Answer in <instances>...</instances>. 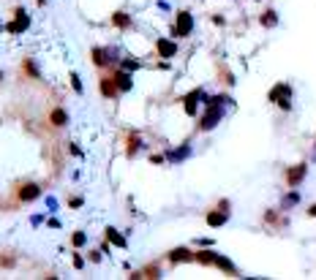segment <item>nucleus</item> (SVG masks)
Returning <instances> with one entry per match:
<instances>
[{"mask_svg":"<svg viewBox=\"0 0 316 280\" xmlns=\"http://www.w3.org/2000/svg\"><path fill=\"white\" fill-rule=\"evenodd\" d=\"M14 198H17V204H33L35 198H41V185H38V182H22V185H17Z\"/></svg>","mask_w":316,"mask_h":280,"instance_id":"obj_1","label":"nucleus"},{"mask_svg":"<svg viewBox=\"0 0 316 280\" xmlns=\"http://www.w3.org/2000/svg\"><path fill=\"white\" fill-rule=\"evenodd\" d=\"M191 30H193L191 11H177L175 14V25H172V35L175 38H186V35H191Z\"/></svg>","mask_w":316,"mask_h":280,"instance_id":"obj_2","label":"nucleus"},{"mask_svg":"<svg viewBox=\"0 0 316 280\" xmlns=\"http://www.w3.org/2000/svg\"><path fill=\"white\" fill-rule=\"evenodd\" d=\"M270 101L289 112L292 109V87H289V84H275V87L270 90Z\"/></svg>","mask_w":316,"mask_h":280,"instance_id":"obj_3","label":"nucleus"},{"mask_svg":"<svg viewBox=\"0 0 316 280\" xmlns=\"http://www.w3.org/2000/svg\"><path fill=\"white\" fill-rule=\"evenodd\" d=\"M202 98H207L202 87H196L193 93L183 96V109H186V115H188V117H196V115H199V101H202Z\"/></svg>","mask_w":316,"mask_h":280,"instance_id":"obj_4","label":"nucleus"},{"mask_svg":"<svg viewBox=\"0 0 316 280\" xmlns=\"http://www.w3.org/2000/svg\"><path fill=\"white\" fill-rule=\"evenodd\" d=\"M30 28V16H28V11H25V8H14V19L8 22V33H25V30Z\"/></svg>","mask_w":316,"mask_h":280,"instance_id":"obj_5","label":"nucleus"},{"mask_svg":"<svg viewBox=\"0 0 316 280\" xmlns=\"http://www.w3.org/2000/svg\"><path fill=\"white\" fill-rule=\"evenodd\" d=\"M305 174H308V166H305V164L292 166V169L286 171V185H289V188H297V185L305 180Z\"/></svg>","mask_w":316,"mask_h":280,"instance_id":"obj_6","label":"nucleus"},{"mask_svg":"<svg viewBox=\"0 0 316 280\" xmlns=\"http://www.w3.org/2000/svg\"><path fill=\"white\" fill-rule=\"evenodd\" d=\"M112 79H115V84H117V90H120V93H131V87H134L131 71H125V68L115 71V74H112Z\"/></svg>","mask_w":316,"mask_h":280,"instance_id":"obj_7","label":"nucleus"},{"mask_svg":"<svg viewBox=\"0 0 316 280\" xmlns=\"http://www.w3.org/2000/svg\"><path fill=\"white\" fill-rule=\"evenodd\" d=\"M98 93H101L104 98H117L120 96V90H117V84H115L112 76H101V79H98Z\"/></svg>","mask_w":316,"mask_h":280,"instance_id":"obj_8","label":"nucleus"},{"mask_svg":"<svg viewBox=\"0 0 316 280\" xmlns=\"http://www.w3.org/2000/svg\"><path fill=\"white\" fill-rule=\"evenodd\" d=\"M156 52H158V57L169 60V57L177 55V44L169 41V38H158V41H156Z\"/></svg>","mask_w":316,"mask_h":280,"instance_id":"obj_9","label":"nucleus"},{"mask_svg":"<svg viewBox=\"0 0 316 280\" xmlns=\"http://www.w3.org/2000/svg\"><path fill=\"white\" fill-rule=\"evenodd\" d=\"M90 57H93V66H96V68H106V66H112V57H109V49H101V47H93V49H90Z\"/></svg>","mask_w":316,"mask_h":280,"instance_id":"obj_10","label":"nucleus"},{"mask_svg":"<svg viewBox=\"0 0 316 280\" xmlns=\"http://www.w3.org/2000/svg\"><path fill=\"white\" fill-rule=\"evenodd\" d=\"M169 264H183V261H193V250L191 247H175V250H169Z\"/></svg>","mask_w":316,"mask_h":280,"instance_id":"obj_11","label":"nucleus"},{"mask_svg":"<svg viewBox=\"0 0 316 280\" xmlns=\"http://www.w3.org/2000/svg\"><path fill=\"white\" fill-rule=\"evenodd\" d=\"M207 226H213V229H218V226H224V223H227V220H229V210H221V207H218V210H210V212H207Z\"/></svg>","mask_w":316,"mask_h":280,"instance_id":"obj_12","label":"nucleus"},{"mask_svg":"<svg viewBox=\"0 0 316 280\" xmlns=\"http://www.w3.org/2000/svg\"><path fill=\"white\" fill-rule=\"evenodd\" d=\"M49 123L55 125V128H66L69 125V112L63 109V106H55V109L49 112Z\"/></svg>","mask_w":316,"mask_h":280,"instance_id":"obj_13","label":"nucleus"},{"mask_svg":"<svg viewBox=\"0 0 316 280\" xmlns=\"http://www.w3.org/2000/svg\"><path fill=\"white\" fill-rule=\"evenodd\" d=\"M104 234H106V239H109V245H115V247H123V250H125V247H128V239H125L123 234L117 231V229H112V226H109V229H104Z\"/></svg>","mask_w":316,"mask_h":280,"instance_id":"obj_14","label":"nucleus"},{"mask_svg":"<svg viewBox=\"0 0 316 280\" xmlns=\"http://www.w3.org/2000/svg\"><path fill=\"white\" fill-rule=\"evenodd\" d=\"M215 259H218V253H213V250H193V261H199V264H205V266H215Z\"/></svg>","mask_w":316,"mask_h":280,"instance_id":"obj_15","label":"nucleus"},{"mask_svg":"<svg viewBox=\"0 0 316 280\" xmlns=\"http://www.w3.org/2000/svg\"><path fill=\"white\" fill-rule=\"evenodd\" d=\"M112 25H115L117 30H128L131 28V14H125V11H115V14H112Z\"/></svg>","mask_w":316,"mask_h":280,"instance_id":"obj_16","label":"nucleus"},{"mask_svg":"<svg viewBox=\"0 0 316 280\" xmlns=\"http://www.w3.org/2000/svg\"><path fill=\"white\" fill-rule=\"evenodd\" d=\"M131 278L137 280V278H150V280H156V278H161V266L158 264H150V266H144V269H139V272H134Z\"/></svg>","mask_w":316,"mask_h":280,"instance_id":"obj_17","label":"nucleus"},{"mask_svg":"<svg viewBox=\"0 0 316 280\" xmlns=\"http://www.w3.org/2000/svg\"><path fill=\"white\" fill-rule=\"evenodd\" d=\"M22 71H25L30 79H41V71H38V66L33 63V57H25V60H22Z\"/></svg>","mask_w":316,"mask_h":280,"instance_id":"obj_18","label":"nucleus"},{"mask_svg":"<svg viewBox=\"0 0 316 280\" xmlns=\"http://www.w3.org/2000/svg\"><path fill=\"white\" fill-rule=\"evenodd\" d=\"M191 155V144H186V147H180V150H175V152H166V161L169 164H177V161H183V158H188Z\"/></svg>","mask_w":316,"mask_h":280,"instance_id":"obj_19","label":"nucleus"},{"mask_svg":"<svg viewBox=\"0 0 316 280\" xmlns=\"http://www.w3.org/2000/svg\"><path fill=\"white\" fill-rule=\"evenodd\" d=\"M17 253H11V250H3L0 253V266H3V269H14L17 266Z\"/></svg>","mask_w":316,"mask_h":280,"instance_id":"obj_20","label":"nucleus"},{"mask_svg":"<svg viewBox=\"0 0 316 280\" xmlns=\"http://www.w3.org/2000/svg\"><path fill=\"white\" fill-rule=\"evenodd\" d=\"M139 147H142V139H139V133H131L128 136V147H125V155L134 158L139 152Z\"/></svg>","mask_w":316,"mask_h":280,"instance_id":"obj_21","label":"nucleus"},{"mask_svg":"<svg viewBox=\"0 0 316 280\" xmlns=\"http://www.w3.org/2000/svg\"><path fill=\"white\" fill-rule=\"evenodd\" d=\"M259 22H262V28H275V25H278V14H275L273 8H267V11L259 16Z\"/></svg>","mask_w":316,"mask_h":280,"instance_id":"obj_22","label":"nucleus"},{"mask_svg":"<svg viewBox=\"0 0 316 280\" xmlns=\"http://www.w3.org/2000/svg\"><path fill=\"white\" fill-rule=\"evenodd\" d=\"M215 266H218V269H224V272L227 275H237V269H234V264L229 259H224V256H221L218 253V259H215Z\"/></svg>","mask_w":316,"mask_h":280,"instance_id":"obj_23","label":"nucleus"},{"mask_svg":"<svg viewBox=\"0 0 316 280\" xmlns=\"http://www.w3.org/2000/svg\"><path fill=\"white\" fill-rule=\"evenodd\" d=\"M69 79H71V87H74V93H76V96H82L85 87H82V79H79V74H76V71H71Z\"/></svg>","mask_w":316,"mask_h":280,"instance_id":"obj_24","label":"nucleus"},{"mask_svg":"<svg viewBox=\"0 0 316 280\" xmlns=\"http://www.w3.org/2000/svg\"><path fill=\"white\" fill-rule=\"evenodd\" d=\"M85 242H88V237H85V231H74V234H71V245H74V247H82Z\"/></svg>","mask_w":316,"mask_h":280,"instance_id":"obj_25","label":"nucleus"},{"mask_svg":"<svg viewBox=\"0 0 316 280\" xmlns=\"http://www.w3.org/2000/svg\"><path fill=\"white\" fill-rule=\"evenodd\" d=\"M120 68H125V71H131V74H134V71L139 68V63L137 60H125V57H123V60H120Z\"/></svg>","mask_w":316,"mask_h":280,"instance_id":"obj_26","label":"nucleus"},{"mask_svg":"<svg viewBox=\"0 0 316 280\" xmlns=\"http://www.w3.org/2000/svg\"><path fill=\"white\" fill-rule=\"evenodd\" d=\"M74 266H76V269H82V266H85V259L79 256V253H74Z\"/></svg>","mask_w":316,"mask_h":280,"instance_id":"obj_27","label":"nucleus"},{"mask_svg":"<svg viewBox=\"0 0 316 280\" xmlns=\"http://www.w3.org/2000/svg\"><path fill=\"white\" fill-rule=\"evenodd\" d=\"M69 207H74V210H76V207H82V198H69Z\"/></svg>","mask_w":316,"mask_h":280,"instance_id":"obj_28","label":"nucleus"},{"mask_svg":"<svg viewBox=\"0 0 316 280\" xmlns=\"http://www.w3.org/2000/svg\"><path fill=\"white\" fill-rule=\"evenodd\" d=\"M308 215H311V218H316V204H311V207H308Z\"/></svg>","mask_w":316,"mask_h":280,"instance_id":"obj_29","label":"nucleus"},{"mask_svg":"<svg viewBox=\"0 0 316 280\" xmlns=\"http://www.w3.org/2000/svg\"><path fill=\"white\" fill-rule=\"evenodd\" d=\"M0 79H3V71H0Z\"/></svg>","mask_w":316,"mask_h":280,"instance_id":"obj_30","label":"nucleus"},{"mask_svg":"<svg viewBox=\"0 0 316 280\" xmlns=\"http://www.w3.org/2000/svg\"><path fill=\"white\" fill-rule=\"evenodd\" d=\"M0 30H3V25H0Z\"/></svg>","mask_w":316,"mask_h":280,"instance_id":"obj_31","label":"nucleus"}]
</instances>
